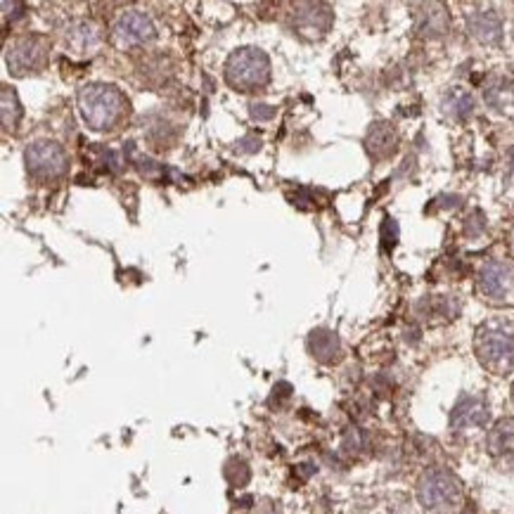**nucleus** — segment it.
<instances>
[{
	"label": "nucleus",
	"instance_id": "17",
	"mask_svg": "<svg viewBox=\"0 0 514 514\" xmlns=\"http://www.w3.org/2000/svg\"><path fill=\"white\" fill-rule=\"evenodd\" d=\"M443 112L450 116V119H457V121H464L470 119L471 112H474V97L471 93H467L464 88H453L443 97Z\"/></svg>",
	"mask_w": 514,
	"mask_h": 514
},
{
	"label": "nucleus",
	"instance_id": "12",
	"mask_svg": "<svg viewBox=\"0 0 514 514\" xmlns=\"http://www.w3.org/2000/svg\"><path fill=\"white\" fill-rule=\"evenodd\" d=\"M467 29L477 41L481 43H498L500 36H502V22L495 10L491 8H481V10H471L467 12Z\"/></svg>",
	"mask_w": 514,
	"mask_h": 514
},
{
	"label": "nucleus",
	"instance_id": "4",
	"mask_svg": "<svg viewBox=\"0 0 514 514\" xmlns=\"http://www.w3.org/2000/svg\"><path fill=\"white\" fill-rule=\"evenodd\" d=\"M479 362L493 375H510L514 370V334L498 325H484L474 339Z\"/></svg>",
	"mask_w": 514,
	"mask_h": 514
},
{
	"label": "nucleus",
	"instance_id": "3",
	"mask_svg": "<svg viewBox=\"0 0 514 514\" xmlns=\"http://www.w3.org/2000/svg\"><path fill=\"white\" fill-rule=\"evenodd\" d=\"M225 81L235 90H259L270 81V59L259 48H239L225 62Z\"/></svg>",
	"mask_w": 514,
	"mask_h": 514
},
{
	"label": "nucleus",
	"instance_id": "13",
	"mask_svg": "<svg viewBox=\"0 0 514 514\" xmlns=\"http://www.w3.org/2000/svg\"><path fill=\"white\" fill-rule=\"evenodd\" d=\"M365 145H368V152L375 157V160H386L396 152L399 147V136L393 131L389 123H375L368 131V138H365Z\"/></svg>",
	"mask_w": 514,
	"mask_h": 514
},
{
	"label": "nucleus",
	"instance_id": "6",
	"mask_svg": "<svg viewBox=\"0 0 514 514\" xmlns=\"http://www.w3.org/2000/svg\"><path fill=\"white\" fill-rule=\"evenodd\" d=\"M477 290L493 306L514 304V263L488 261L479 270Z\"/></svg>",
	"mask_w": 514,
	"mask_h": 514
},
{
	"label": "nucleus",
	"instance_id": "11",
	"mask_svg": "<svg viewBox=\"0 0 514 514\" xmlns=\"http://www.w3.org/2000/svg\"><path fill=\"white\" fill-rule=\"evenodd\" d=\"M65 43L74 55H93L102 43V31L97 24L79 19L66 27Z\"/></svg>",
	"mask_w": 514,
	"mask_h": 514
},
{
	"label": "nucleus",
	"instance_id": "18",
	"mask_svg": "<svg viewBox=\"0 0 514 514\" xmlns=\"http://www.w3.org/2000/svg\"><path fill=\"white\" fill-rule=\"evenodd\" d=\"M0 105H3V126L5 131H15L17 123L22 119V105H19V97L10 86H3L0 90Z\"/></svg>",
	"mask_w": 514,
	"mask_h": 514
},
{
	"label": "nucleus",
	"instance_id": "20",
	"mask_svg": "<svg viewBox=\"0 0 514 514\" xmlns=\"http://www.w3.org/2000/svg\"><path fill=\"white\" fill-rule=\"evenodd\" d=\"M223 474L232 486H245L246 481H249V467H246L245 460H239V457H232L230 463L225 464Z\"/></svg>",
	"mask_w": 514,
	"mask_h": 514
},
{
	"label": "nucleus",
	"instance_id": "9",
	"mask_svg": "<svg viewBox=\"0 0 514 514\" xmlns=\"http://www.w3.org/2000/svg\"><path fill=\"white\" fill-rule=\"evenodd\" d=\"M332 10L325 3H299L294 5V29L304 38H323L332 27Z\"/></svg>",
	"mask_w": 514,
	"mask_h": 514
},
{
	"label": "nucleus",
	"instance_id": "8",
	"mask_svg": "<svg viewBox=\"0 0 514 514\" xmlns=\"http://www.w3.org/2000/svg\"><path fill=\"white\" fill-rule=\"evenodd\" d=\"M154 24L152 19L140 12V10H128L123 12L119 19L112 27V43L121 51H131V48H138V45L150 43L154 38Z\"/></svg>",
	"mask_w": 514,
	"mask_h": 514
},
{
	"label": "nucleus",
	"instance_id": "7",
	"mask_svg": "<svg viewBox=\"0 0 514 514\" xmlns=\"http://www.w3.org/2000/svg\"><path fill=\"white\" fill-rule=\"evenodd\" d=\"M51 59V41L45 36H24L8 48L5 62L10 74L15 76H29L41 72Z\"/></svg>",
	"mask_w": 514,
	"mask_h": 514
},
{
	"label": "nucleus",
	"instance_id": "15",
	"mask_svg": "<svg viewBox=\"0 0 514 514\" xmlns=\"http://www.w3.org/2000/svg\"><path fill=\"white\" fill-rule=\"evenodd\" d=\"M448 12L439 3H429V5H420L417 12V31L422 36H441L448 29Z\"/></svg>",
	"mask_w": 514,
	"mask_h": 514
},
{
	"label": "nucleus",
	"instance_id": "14",
	"mask_svg": "<svg viewBox=\"0 0 514 514\" xmlns=\"http://www.w3.org/2000/svg\"><path fill=\"white\" fill-rule=\"evenodd\" d=\"M308 351L318 362H334L341 355L339 337L332 330H313L308 334Z\"/></svg>",
	"mask_w": 514,
	"mask_h": 514
},
{
	"label": "nucleus",
	"instance_id": "5",
	"mask_svg": "<svg viewBox=\"0 0 514 514\" xmlns=\"http://www.w3.org/2000/svg\"><path fill=\"white\" fill-rule=\"evenodd\" d=\"M24 164L27 171L38 181H58L69 168V157L55 140H36L27 147Z\"/></svg>",
	"mask_w": 514,
	"mask_h": 514
},
{
	"label": "nucleus",
	"instance_id": "2",
	"mask_svg": "<svg viewBox=\"0 0 514 514\" xmlns=\"http://www.w3.org/2000/svg\"><path fill=\"white\" fill-rule=\"evenodd\" d=\"M417 498L434 514H460L464 507L463 484L448 470L424 471L417 484Z\"/></svg>",
	"mask_w": 514,
	"mask_h": 514
},
{
	"label": "nucleus",
	"instance_id": "16",
	"mask_svg": "<svg viewBox=\"0 0 514 514\" xmlns=\"http://www.w3.org/2000/svg\"><path fill=\"white\" fill-rule=\"evenodd\" d=\"M486 446H488V453H491L493 457H502L514 453V417L500 420L498 424L488 432Z\"/></svg>",
	"mask_w": 514,
	"mask_h": 514
},
{
	"label": "nucleus",
	"instance_id": "10",
	"mask_svg": "<svg viewBox=\"0 0 514 514\" xmlns=\"http://www.w3.org/2000/svg\"><path fill=\"white\" fill-rule=\"evenodd\" d=\"M491 417L488 403L479 396H464L460 399L453 413H450V429L453 432H470V429L484 427Z\"/></svg>",
	"mask_w": 514,
	"mask_h": 514
},
{
	"label": "nucleus",
	"instance_id": "19",
	"mask_svg": "<svg viewBox=\"0 0 514 514\" xmlns=\"http://www.w3.org/2000/svg\"><path fill=\"white\" fill-rule=\"evenodd\" d=\"M486 100H488V105H493L495 109L510 107L514 100V86L502 79L495 81V83L488 86V90H486Z\"/></svg>",
	"mask_w": 514,
	"mask_h": 514
},
{
	"label": "nucleus",
	"instance_id": "1",
	"mask_svg": "<svg viewBox=\"0 0 514 514\" xmlns=\"http://www.w3.org/2000/svg\"><path fill=\"white\" fill-rule=\"evenodd\" d=\"M79 109L93 131H112L128 114V100L116 86L90 83L79 90Z\"/></svg>",
	"mask_w": 514,
	"mask_h": 514
},
{
	"label": "nucleus",
	"instance_id": "22",
	"mask_svg": "<svg viewBox=\"0 0 514 514\" xmlns=\"http://www.w3.org/2000/svg\"><path fill=\"white\" fill-rule=\"evenodd\" d=\"M252 116L256 121H270L273 116H276V107H270V105H259V102H252Z\"/></svg>",
	"mask_w": 514,
	"mask_h": 514
},
{
	"label": "nucleus",
	"instance_id": "21",
	"mask_svg": "<svg viewBox=\"0 0 514 514\" xmlns=\"http://www.w3.org/2000/svg\"><path fill=\"white\" fill-rule=\"evenodd\" d=\"M382 239H384V249H392L396 245V239H399V223L392 221V218H386L382 225Z\"/></svg>",
	"mask_w": 514,
	"mask_h": 514
}]
</instances>
